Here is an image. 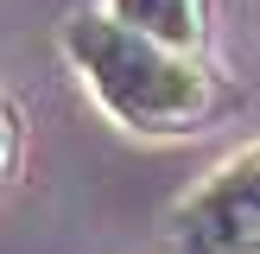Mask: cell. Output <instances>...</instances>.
Here are the masks:
<instances>
[{
  "instance_id": "6da1fadb",
  "label": "cell",
  "mask_w": 260,
  "mask_h": 254,
  "mask_svg": "<svg viewBox=\"0 0 260 254\" xmlns=\"http://www.w3.org/2000/svg\"><path fill=\"white\" fill-rule=\"evenodd\" d=\"M63 57L83 76V89L102 102L108 121H121L127 134H146V140L190 134L229 108V89L203 64V51L159 45V38L121 25L108 7L63 19Z\"/></svg>"
},
{
  "instance_id": "7a4b0ae2",
  "label": "cell",
  "mask_w": 260,
  "mask_h": 254,
  "mask_svg": "<svg viewBox=\"0 0 260 254\" xmlns=\"http://www.w3.org/2000/svg\"><path fill=\"white\" fill-rule=\"evenodd\" d=\"M172 254H260V140L229 152L172 210Z\"/></svg>"
},
{
  "instance_id": "3957f363",
  "label": "cell",
  "mask_w": 260,
  "mask_h": 254,
  "mask_svg": "<svg viewBox=\"0 0 260 254\" xmlns=\"http://www.w3.org/2000/svg\"><path fill=\"white\" fill-rule=\"evenodd\" d=\"M102 7L121 25L178 51H203V38H210V0H102Z\"/></svg>"
},
{
  "instance_id": "277c9868",
  "label": "cell",
  "mask_w": 260,
  "mask_h": 254,
  "mask_svg": "<svg viewBox=\"0 0 260 254\" xmlns=\"http://www.w3.org/2000/svg\"><path fill=\"white\" fill-rule=\"evenodd\" d=\"M19 140H25V121H19V102H7V178H19Z\"/></svg>"
}]
</instances>
